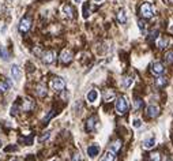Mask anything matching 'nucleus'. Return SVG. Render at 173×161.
Here are the masks:
<instances>
[{
    "label": "nucleus",
    "mask_w": 173,
    "mask_h": 161,
    "mask_svg": "<svg viewBox=\"0 0 173 161\" xmlns=\"http://www.w3.org/2000/svg\"><path fill=\"white\" fill-rule=\"evenodd\" d=\"M120 146H121V141H113L112 143L109 145V149H110V152H113V153H116V152H119V149H120Z\"/></svg>",
    "instance_id": "nucleus-19"
},
{
    "label": "nucleus",
    "mask_w": 173,
    "mask_h": 161,
    "mask_svg": "<svg viewBox=\"0 0 173 161\" xmlns=\"http://www.w3.org/2000/svg\"><path fill=\"white\" fill-rule=\"evenodd\" d=\"M138 25H139L140 30H145V27H146V22H145V20H142V19L138 20Z\"/></svg>",
    "instance_id": "nucleus-32"
},
{
    "label": "nucleus",
    "mask_w": 173,
    "mask_h": 161,
    "mask_svg": "<svg viewBox=\"0 0 173 161\" xmlns=\"http://www.w3.org/2000/svg\"><path fill=\"white\" fill-rule=\"evenodd\" d=\"M131 83H132V79H131L130 77H128V78H123V82H121L123 87H128Z\"/></svg>",
    "instance_id": "nucleus-29"
},
{
    "label": "nucleus",
    "mask_w": 173,
    "mask_h": 161,
    "mask_svg": "<svg viewBox=\"0 0 173 161\" xmlns=\"http://www.w3.org/2000/svg\"><path fill=\"white\" fill-rule=\"evenodd\" d=\"M165 161H173V159H172V157H168V159H166Z\"/></svg>",
    "instance_id": "nucleus-37"
},
{
    "label": "nucleus",
    "mask_w": 173,
    "mask_h": 161,
    "mask_svg": "<svg viewBox=\"0 0 173 161\" xmlns=\"http://www.w3.org/2000/svg\"><path fill=\"white\" fill-rule=\"evenodd\" d=\"M166 3H168V4H173V0H166Z\"/></svg>",
    "instance_id": "nucleus-36"
},
{
    "label": "nucleus",
    "mask_w": 173,
    "mask_h": 161,
    "mask_svg": "<svg viewBox=\"0 0 173 161\" xmlns=\"http://www.w3.org/2000/svg\"><path fill=\"white\" fill-rule=\"evenodd\" d=\"M140 14H142V16L145 19H150L154 16V7L151 3H143L142 5H140Z\"/></svg>",
    "instance_id": "nucleus-2"
},
{
    "label": "nucleus",
    "mask_w": 173,
    "mask_h": 161,
    "mask_svg": "<svg viewBox=\"0 0 173 161\" xmlns=\"http://www.w3.org/2000/svg\"><path fill=\"white\" fill-rule=\"evenodd\" d=\"M158 36H160V31L158 30H151L150 33H149V36H147V41H153L155 38H158Z\"/></svg>",
    "instance_id": "nucleus-25"
},
{
    "label": "nucleus",
    "mask_w": 173,
    "mask_h": 161,
    "mask_svg": "<svg viewBox=\"0 0 173 161\" xmlns=\"http://www.w3.org/2000/svg\"><path fill=\"white\" fill-rule=\"evenodd\" d=\"M97 116H90L89 119H87V122H86V131L87 133H90V131H93L96 128V126H97Z\"/></svg>",
    "instance_id": "nucleus-9"
},
{
    "label": "nucleus",
    "mask_w": 173,
    "mask_h": 161,
    "mask_svg": "<svg viewBox=\"0 0 173 161\" xmlns=\"http://www.w3.org/2000/svg\"><path fill=\"white\" fill-rule=\"evenodd\" d=\"M49 135H51V133H49V131H46V133L44 134L42 137H40V142H44V141H46V139L49 138Z\"/></svg>",
    "instance_id": "nucleus-31"
},
{
    "label": "nucleus",
    "mask_w": 173,
    "mask_h": 161,
    "mask_svg": "<svg viewBox=\"0 0 173 161\" xmlns=\"http://www.w3.org/2000/svg\"><path fill=\"white\" fill-rule=\"evenodd\" d=\"M157 44H158V48H160V49H165L166 46L169 45V40H166V38H162V37H160V38L157 40Z\"/></svg>",
    "instance_id": "nucleus-21"
},
{
    "label": "nucleus",
    "mask_w": 173,
    "mask_h": 161,
    "mask_svg": "<svg viewBox=\"0 0 173 161\" xmlns=\"http://www.w3.org/2000/svg\"><path fill=\"white\" fill-rule=\"evenodd\" d=\"M30 27H31V18L30 16H25V18L20 19V22H19V31L20 33L29 31Z\"/></svg>",
    "instance_id": "nucleus-4"
},
{
    "label": "nucleus",
    "mask_w": 173,
    "mask_h": 161,
    "mask_svg": "<svg viewBox=\"0 0 173 161\" xmlns=\"http://www.w3.org/2000/svg\"><path fill=\"white\" fill-rule=\"evenodd\" d=\"M82 16H83V19H87L90 16V4L89 3H83V5H82Z\"/></svg>",
    "instance_id": "nucleus-18"
},
{
    "label": "nucleus",
    "mask_w": 173,
    "mask_h": 161,
    "mask_svg": "<svg viewBox=\"0 0 173 161\" xmlns=\"http://www.w3.org/2000/svg\"><path fill=\"white\" fill-rule=\"evenodd\" d=\"M11 87V82L8 79H3L0 81V93H5L8 89Z\"/></svg>",
    "instance_id": "nucleus-16"
},
{
    "label": "nucleus",
    "mask_w": 173,
    "mask_h": 161,
    "mask_svg": "<svg viewBox=\"0 0 173 161\" xmlns=\"http://www.w3.org/2000/svg\"><path fill=\"white\" fill-rule=\"evenodd\" d=\"M94 2H96V3H102L104 0H94Z\"/></svg>",
    "instance_id": "nucleus-39"
},
{
    "label": "nucleus",
    "mask_w": 173,
    "mask_h": 161,
    "mask_svg": "<svg viewBox=\"0 0 173 161\" xmlns=\"http://www.w3.org/2000/svg\"><path fill=\"white\" fill-rule=\"evenodd\" d=\"M134 108H135L136 111L142 109V108H143V101L140 100V98H136V100L134 101Z\"/></svg>",
    "instance_id": "nucleus-27"
},
{
    "label": "nucleus",
    "mask_w": 173,
    "mask_h": 161,
    "mask_svg": "<svg viewBox=\"0 0 173 161\" xmlns=\"http://www.w3.org/2000/svg\"><path fill=\"white\" fill-rule=\"evenodd\" d=\"M158 115H160V108L157 105H149L146 108V116L149 119H155Z\"/></svg>",
    "instance_id": "nucleus-5"
},
{
    "label": "nucleus",
    "mask_w": 173,
    "mask_h": 161,
    "mask_svg": "<svg viewBox=\"0 0 173 161\" xmlns=\"http://www.w3.org/2000/svg\"><path fill=\"white\" fill-rule=\"evenodd\" d=\"M171 30H172V31H173V26H172V29H171Z\"/></svg>",
    "instance_id": "nucleus-42"
},
{
    "label": "nucleus",
    "mask_w": 173,
    "mask_h": 161,
    "mask_svg": "<svg viewBox=\"0 0 173 161\" xmlns=\"http://www.w3.org/2000/svg\"><path fill=\"white\" fill-rule=\"evenodd\" d=\"M164 71H165V68H164L161 61H154V63L151 64V72H153V74L161 75V74H164Z\"/></svg>",
    "instance_id": "nucleus-7"
},
{
    "label": "nucleus",
    "mask_w": 173,
    "mask_h": 161,
    "mask_svg": "<svg viewBox=\"0 0 173 161\" xmlns=\"http://www.w3.org/2000/svg\"><path fill=\"white\" fill-rule=\"evenodd\" d=\"M81 2H83V0H74V3H81Z\"/></svg>",
    "instance_id": "nucleus-38"
},
{
    "label": "nucleus",
    "mask_w": 173,
    "mask_h": 161,
    "mask_svg": "<svg viewBox=\"0 0 173 161\" xmlns=\"http://www.w3.org/2000/svg\"><path fill=\"white\" fill-rule=\"evenodd\" d=\"M51 86H52V89H53L55 92H63L64 87H66V82H64L63 78L55 77L51 82Z\"/></svg>",
    "instance_id": "nucleus-3"
},
{
    "label": "nucleus",
    "mask_w": 173,
    "mask_h": 161,
    "mask_svg": "<svg viewBox=\"0 0 173 161\" xmlns=\"http://www.w3.org/2000/svg\"><path fill=\"white\" fill-rule=\"evenodd\" d=\"M165 61L168 64H173V51H168L165 53Z\"/></svg>",
    "instance_id": "nucleus-26"
},
{
    "label": "nucleus",
    "mask_w": 173,
    "mask_h": 161,
    "mask_svg": "<svg viewBox=\"0 0 173 161\" xmlns=\"http://www.w3.org/2000/svg\"><path fill=\"white\" fill-rule=\"evenodd\" d=\"M0 57H2L4 61H7L10 59V53H8V51L4 48V46H0Z\"/></svg>",
    "instance_id": "nucleus-23"
},
{
    "label": "nucleus",
    "mask_w": 173,
    "mask_h": 161,
    "mask_svg": "<svg viewBox=\"0 0 173 161\" xmlns=\"http://www.w3.org/2000/svg\"><path fill=\"white\" fill-rule=\"evenodd\" d=\"M155 146V138L154 137H151L150 139H147V141L143 142V148L145 149H153Z\"/></svg>",
    "instance_id": "nucleus-20"
},
{
    "label": "nucleus",
    "mask_w": 173,
    "mask_h": 161,
    "mask_svg": "<svg viewBox=\"0 0 173 161\" xmlns=\"http://www.w3.org/2000/svg\"><path fill=\"white\" fill-rule=\"evenodd\" d=\"M11 161H20V160H18V159H14V160H11Z\"/></svg>",
    "instance_id": "nucleus-40"
},
{
    "label": "nucleus",
    "mask_w": 173,
    "mask_h": 161,
    "mask_svg": "<svg viewBox=\"0 0 173 161\" xmlns=\"http://www.w3.org/2000/svg\"><path fill=\"white\" fill-rule=\"evenodd\" d=\"M150 161H161V154L158 152H154V153L150 154Z\"/></svg>",
    "instance_id": "nucleus-28"
},
{
    "label": "nucleus",
    "mask_w": 173,
    "mask_h": 161,
    "mask_svg": "<svg viewBox=\"0 0 173 161\" xmlns=\"http://www.w3.org/2000/svg\"><path fill=\"white\" fill-rule=\"evenodd\" d=\"M55 59H56V53L53 51H46L42 56L44 63H46V64H52L55 61Z\"/></svg>",
    "instance_id": "nucleus-8"
},
{
    "label": "nucleus",
    "mask_w": 173,
    "mask_h": 161,
    "mask_svg": "<svg viewBox=\"0 0 173 161\" xmlns=\"http://www.w3.org/2000/svg\"><path fill=\"white\" fill-rule=\"evenodd\" d=\"M72 161H81V157H79V154H74V157H71Z\"/></svg>",
    "instance_id": "nucleus-35"
},
{
    "label": "nucleus",
    "mask_w": 173,
    "mask_h": 161,
    "mask_svg": "<svg viewBox=\"0 0 173 161\" xmlns=\"http://www.w3.org/2000/svg\"><path fill=\"white\" fill-rule=\"evenodd\" d=\"M20 142H25L26 145H31V142H33V137H30V138H19Z\"/></svg>",
    "instance_id": "nucleus-30"
},
{
    "label": "nucleus",
    "mask_w": 173,
    "mask_h": 161,
    "mask_svg": "<svg viewBox=\"0 0 173 161\" xmlns=\"http://www.w3.org/2000/svg\"><path fill=\"white\" fill-rule=\"evenodd\" d=\"M116 18L121 25H124V23L127 22V13H125L124 8H120L119 13H117V15H116Z\"/></svg>",
    "instance_id": "nucleus-15"
},
{
    "label": "nucleus",
    "mask_w": 173,
    "mask_h": 161,
    "mask_svg": "<svg viewBox=\"0 0 173 161\" xmlns=\"http://www.w3.org/2000/svg\"><path fill=\"white\" fill-rule=\"evenodd\" d=\"M72 57H74V55H72L71 51H68V49H64V51H61V53H60V61L63 64H68L70 61H72Z\"/></svg>",
    "instance_id": "nucleus-6"
},
{
    "label": "nucleus",
    "mask_w": 173,
    "mask_h": 161,
    "mask_svg": "<svg viewBox=\"0 0 173 161\" xmlns=\"http://www.w3.org/2000/svg\"><path fill=\"white\" fill-rule=\"evenodd\" d=\"M63 13L66 14V16L67 18H70V19H72L75 16V10L72 8V5H70V4H64L63 5Z\"/></svg>",
    "instance_id": "nucleus-12"
},
{
    "label": "nucleus",
    "mask_w": 173,
    "mask_h": 161,
    "mask_svg": "<svg viewBox=\"0 0 173 161\" xmlns=\"http://www.w3.org/2000/svg\"><path fill=\"white\" fill-rule=\"evenodd\" d=\"M51 161H57V160H51Z\"/></svg>",
    "instance_id": "nucleus-43"
},
{
    "label": "nucleus",
    "mask_w": 173,
    "mask_h": 161,
    "mask_svg": "<svg viewBox=\"0 0 173 161\" xmlns=\"http://www.w3.org/2000/svg\"><path fill=\"white\" fill-rule=\"evenodd\" d=\"M101 161H115V153L113 152H106V153L102 156V159H101Z\"/></svg>",
    "instance_id": "nucleus-22"
},
{
    "label": "nucleus",
    "mask_w": 173,
    "mask_h": 161,
    "mask_svg": "<svg viewBox=\"0 0 173 161\" xmlns=\"http://www.w3.org/2000/svg\"><path fill=\"white\" fill-rule=\"evenodd\" d=\"M0 148H2V141H0Z\"/></svg>",
    "instance_id": "nucleus-41"
},
{
    "label": "nucleus",
    "mask_w": 173,
    "mask_h": 161,
    "mask_svg": "<svg viewBox=\"0 0 173 161\" xmlns=\"http://www.w3.org/2000/svg\"><path fill=\"white\" fill-rule=\"evenodd\" d=\"M115 107H116V112L119 115H124V113L128 112V100L124 97V96H120V97L116 98L115 101Z\"/></svg>",
    "instance_id": "nucleus-1"
},
{
    "label": "nucleus",
    "mask_w": 173,
    "mask_h": 161,
    "mask_svg": "<svg viewBox=\"0 0 173 161\" xmlns=\"http://www.w3.org/2000/svg\"><path fill=\"white\" fill-rule=\"evenodd\" d=\"M33 108H34V102H33V100H30V98H25V100H23L22 107H20V109L25 111V112H27V111H31Z\"/></svg>",
    "instance_id": "nucleus-14"
},
{
    "label": "nucleus",
    "mask_w": 173,
    "mask_h": 161,
    "mask_svg": "<svg viewBox=\"0 0 173 161\" xmlns=\"http://www.w3.org/2000/svg\"><path fill=\"white\" fill-rule=\"evenodd\" d=\"M11 75H13V78H14V79H15L16 82L20 81V77H22V71H20L19 66L14 64V66L11 67Z\"/></svg>",
    "instance_id": "nucleus-11"
},
{
    "label": "nucleus",
    "mask_w": 173,
    "mask_h": 161,
    "mask_svg": "<svg viewBox=\"0 0 173 161\" xmlns=\"http://www.w3.org/2000/svg\"><path fill=\"white\" fill-rule=\"evenodd\" d=\"M155 85H157L158 87H165L166 85H168V79H166L165 77H158V79L155 81Z\"/></svg>",
    "instance_id": "nucleus-24"
},
{
    "label": "nucleus",
    "mask_w": 173,
    "mask_h": 161,
    "mask_svg": "<svg viewBox=\"0 0 173 161\" xmlns=\"http://www.w3.org/2000/svg\"><path fill=\"white\" fill-rule=\"evenodd\" d=\"M16 146H10V148H5V152H13V150H16Z\"/></svg>",
    "instance_id": "nucleus-34"
},
{
    "label": "nucleus",
    "mask_w": 173,
    "mask_h": 161,
    "mask_svg": "<svg viewBox=\"0 0 173 161\" xmlns=\"http://www.w3.org/2000/svg\"><path fill=\"white\" fill-rule=\"evenodd\" d=\"M98 97H99V93H98V90L97 89H92L86 96V98H87V101L89 102H96L97 100H98Z\"/></svg>",
    "instance_id": "nucleus-13"
},
{
    "label": "nucleus",
    "mask_w": 173,
    "mask_h": 161,
    "mask_svg": "<svg viewBox=\"0 0 173 161\" xmlns=\"http://www.w3.org/2000/svg\"><path fill=\"white\" fill-rule=\"evenodd\" d=\"M99 150H101V148H99L98 143H93V145H90L89 148H87V154H89L90 157H96L97 154L99 153Z\"/></svg>",
    "instance_id": "nucleus-10"
},
{
    "label": "nucleus",
    "mask_w": 173,
    "mask_h": 161,
    "mask_svg": "<svg viewBox=\"0 0 173 161\" xmlns=\"http://www.w3.org/2000/svg\"><path fill=\"white\" fill-rule=\"evenodd\" d=\"M36 93H37V96H40V97H45V96H46V87H45V85H44V83L37 85Z\"/></svg>",
    "instance_id": "nucleus-17"
},
{
    "label": "nucleus",
    "mask_w": 173,
    "mask_h": 161,
    "mask_svg": "<svg viewBox=\"0 0 173 161\" xmlns=\"http://www.w3.org/2000/svg\"><path fill=\"white\" fill-rule=\"evenodd\" d=\"M134 127L135 128H140V127H142V122H140L139 119H135V120H134Z\"/></svg>",
    "instance_id": "nucleus-33"
}]
</instances>
